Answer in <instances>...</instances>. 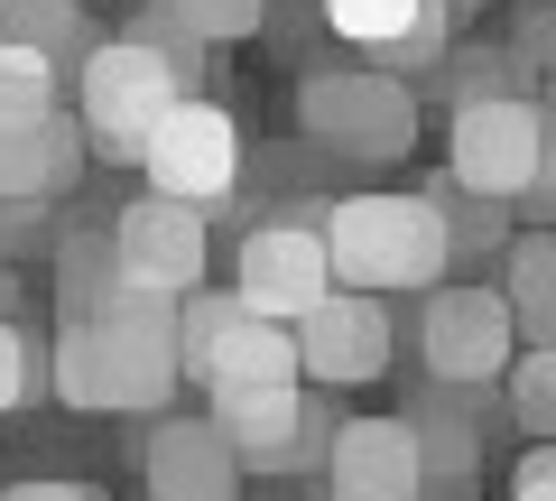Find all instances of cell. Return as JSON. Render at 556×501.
<instances>
[{"mask_svg": "<svg viewBox=\"0 0 556 501\" xmlns=\"http://www.w3.org/2000/svg\"><path fill=\"white\" fill-rule=\"evenodd\" d=\"M427 196L445 204V233H455V261H473V251H492V241H510V204L473 196V186H455V177H437Z\"/></svg>", "mask_w": 556, "mask_h": 501, "instance_id": "23", "label": "cell"}, {"mask_svg": "<svg viewBox=\"0 0 556 501\" xmlns=\"http://www.w3.org/2000/svg\"><path fill=\"white\" fill-rule=\"evenodd\" d=\"M186 75H195V65H186L167 38H149V28L102 38L93 57L75 65V112H84V130H93L102 159H130V167L149 159L159 121L186 102Z\"/></svg>", "mask_w": 556, "mask_h": 501, "instance_id": "2", "label": "cell"}, {"mask_svg": "<svg viewBox=\"0 0 556 501\" xmlns=\"http://www.w3.org/2000/svg\"><path fill=\"white\" fill-rule=\"evenodd\" d=\"M547 93H556V75H547ZM547 112H556V102H547Z\"/></svg>", "mask_w": 556, "mask_h": 501, "instance_id": "32", "label": "cell"}, {"mask_svg": "<svg viewBox=\"0 0 556 501\" xmlns=\"http://www.w3.org/2000/svg\"><path fill=\"white\" fill-rule=\"evenodd\" d=\"M84 159H93V130H84V112H38V121H0V204L10 196H65V186L84 177Z\"/></svg>", "mask_w": 556, "mask_h": 501, "instance_id": "15", "label": "cell"}, {"mask_svg": "<svg viewBox=\"0 0 556 501\" xmlns=\"http://www.w3.org/2000/svg\"><path fill=\"white\" fill-rule=\"evenodd\" d=\"M149 501H241V455L214 418H159L139 446Z\"/></svg>", "mask_w": 556, "mask_h": 501, "instance_id": "14", "label": "cell"}, {"mask_svg": "<svg viewBox=\"0 0 556 501\" xmlns=\"http://www.w3.org/2000/svg\"><path fill=\"white\" fill-rule=\"evenodd\" d=\"M204 418L232 437L241 474H306V464L334 455V390L325 381H278V390H232V400H204Z\"/></svg>", "mask_w": 556, "mask_h": 501, "instance_id": "4", "label": "cell"}, {"mask_svg": "<svg viewBox=\"0 0 556 501\" xmlns=\"http://www.w3.org/2000/svg\"><path fill=\"white\" fill-rule=\"evenodd\" d=\"M298 121H306V140H325V149L399 159L417 140V93L390 65H325V75L298 84Z\"/></svg>", "mask_w": 556, "mask_h": 501, "instance_id": "5", "label": "cell"}, {"mask_svg": "<svg viewBox=\"0 0 556 501\" xmlns=\"http://www.w3.org/2000/svg\"><path fill=\"white\" fill-rule=\"evenodd\" d=\"M149 10H167V20H177L186 38H204V47L260 38V20H269V0H149Z\"/></svg>", "mask_w": 556, "mask_h": 501, "instance_id": "24", "label": "cell"}, {"mask_svg": "<svg viewBox=\"0 0 556 501\" xmlns=\"http://www.w3.org/2000/svg\"><path fill=\"white\" fill-rule=\"evenodd\" d=\"M510 501H556V437H538L510 474Z\"/></svg>", "mask_w": 556, "mask_h": 501, "instance_id": "26", "label": "cell"}, {"mask_svg": "<svg viewBox=\"0 0 556 501\" xmlns=\"http://www.w3.org/2000/svg\"><path fill=\"white\" fill-rule=\"evenodd\" d=\"M501 390H510V418L529 427V437H556V343H529Z\"/></svg>", "mask_w": 556, "mask_h": 501, "instance_id": "25", "label": "cell"}, {"mask_svg": "<svg viewBox=\"0 0 556 501\" xmlns=\"http://www.w3.org/2000/svg\"><path fill=\"white\" fill-rule=\"evenodd\" d=\"M325 28H334L343 47H362L371 65H445V38H455V10L445 0H316Z\"/></svg>", "mask_w": 556, "mask_h": 501, "instance_id": "13", "label": "cell"}, {"mask_svg": "<svg viewBox=\"0 0 556 501\" xmlns=\"http://www.w3.org/2000/svg\"><path fill=\"white\" fill-rule=\"evenodd\" d=\"M519 65H538V75H556V10H538V20L519 28Z\"/></svg>", "mask_w": 556, "mask_h": 501, "instance_id": "28", "label": "cell"}, {"mask_svg": "<svg viewBox=\"0 0 556 501\" xmlns=\"http://www.w3.org/2000/svg\"><path fill=\"white\" fill-rule=\"evenodd\" d=\"M408 427H417V455H427V474H464V464L482 455V427H464V390H427V400H408Z\"/></svg>", "mask_w": 556, "mask_h": 501, "instance_id": "19", "label": "cell"}, {"mask_svg": "<svg viewBox=\"0 0 556 501\" xmlns=\"http://www.w3.org/2000/svg\"><path fill=\"white\" fill-rule=\"evenodd\" d=\"M232 288H241V306H260V316H278V325L316 316L343 288L334 251H325V223H251L241 251H232Z\"/></svg>", "mask_w": 556, "mask_h": 501, "instance_id": "8", "label": "cell"}, {"mask_svg": "<svg viewBox=\"0 0 556 501\" xmlns=\"http://www.w3.org/2000/svg\"><path fill=\"white\" fill-rule=\"evenodd\" d=\"M0 316H20V270L0 261Z\"/></svg>", "mask_w": 556, "mask_h": 501, "instance_id": "30", "label": "cell"}, {"mask_svg": "<svg viewBox=\"0 0 556 501\" xmlns=\"http://www.w3.org/2000/svg\"><path fill=\"white\" fill-rule=\"evenodd\" d=\"M501 298H510V316H519V343H556V223H538V233L510 241Z\"/></svg>", "mask_w": 556, "mask_h": 501, "instance_id": "16", "label": "cell"}, {"mask_svg": "<svg viewBox=\"0 0 556 501\" xmlns=\"http://www.w3.org/2000/svg\"><path fill=\"white\" fill-rule=\"evenodd\" d=\"M445 10H455V20H464V10H492V0H445Z\"/></svg>", "mask_w": 556, "mask_h": 501, "instance_id": "31", "label": "cell"}, {"mask_svg": "<svg viewBox=\"0 0 556 501\" xmlns=\"http://www.w3.org/2000/svg\"><path fill=\"white\" fill-rule=\"evenodd\" d=\"M56 400L65 409H112V353H102L93 316H65V335H56Z\"/></svg>", "mask_w": 556, "mask_h": 501, "instance_id": "20", "label": "cell"}, {"mask_svg": "<svg viewBox=\"0 0 556 501\" xmlns=\"http://www.w3.org/2000/svg\"><path fill=\"white\" fill-rule=\"evenodd\" d=\"M0 501H102L93 483H20V492H0Z\"/></svg>", "mask_w": 556, "mask_h": 501, "instance_id": "29", "label": "cell"}, {"mask_svg": "<svg viewBox=\"0 0 556 501\" xmlns=\"http://www.w3.org/2000/svg\"><path fill=\"white\" fill-rule=\"evenodd\" d=\"M538 149H547V102L529 93H473L455 102V140H445V177L473 186L492 204H519L538 177Z\"/></svg>", "mask_w": 556, "mask_h": 501, "instance_id": "7", "label": "cell"}, {"mask_svg": "<svg viewBox=\"0 0 556 501\" xmlns=\"http://www.w3.org/2000/svg\"><path fill=\"white\" fill-rule=\"evenodd\" d=\"M149 186L159 196H177V204H223L241 186V121L223 112V102H204V93H186L177 112L159 121V140H149Z\"/></svg>", "mask_w": 556, "mask_h": 501, "instance_id": "9", "label": "cell"}, {"mask_svg": "<svg viewBox=\"0 0 556 501\" xmlns=\"http://www.w3.org/2000/svg\"><path fill=\"white\" fill-rule=\"evenodd\" d=\"M177 372L204 390V400H232V390L306 381V353H298V325H278V316H260V306H241V288H186Z\"/></svg>", "mask_w": 556, "mask_h": 501, "instance_id": "3", "label": "cell"}, {"mask_svg": "<svg viewBox=\"0 0 556 501\" xmlns=\"http://www.w3.org/2000/svg\"><path fill=\"white\" fill-rule=\"evenodd\" d=\"M390 298H371V288H334V298L316 306V316H298V353H306V381L325 390H362L390 372Z\"/></svg>", "mask_w": 556, "mask_h": 501, "instance_id": "10", "label": "cell"}, {"mask_svg": "<svg viewBox=\"0 0 556 501\" xmlns=\"http://www.w3.org/2000/svg\"><path fill=\"white\" fill-rule=\"evenodd\" d=\"M417 362H427V381L445 390H492L510 381V362H519V316L501 288H427V316H417Z\"/></svg>", "mask_w": 556, "mask_h": 501, "instance_id": "6", "label": "cell"}, {"mask_svg": "<svg viewBox=\"0 0 556 501\" xmlns=\"http://www.w3.org/2000/svg\"><path fill=\"white\" fill-rule=\"evenodd\" d=\"M325 251H334L343 288H437L455 270V233H445L437 196H343L325 204Z\"/></svg>", "mask_w": 556, "mask_h": 501, "instance_id": "1", "label": "cell"}, {"mask_svg": "<svg viewBox=\"0 0 556 501\" xmlns=\"http://www.w3.org/2000/svg\"><path fill=\"white\" fill-rule=\"evenodd\" d=\"M427 455L408 418H343L325 455V501H427Z\"/></svg>", "mask_w": 556, "mask_h": 501, "instance_id": "12", "label": "cell"}, {"mask_svg": "<svg viewBox=\"0 0 556 501\" xmlns=\"http://www.w3.org/2000/svg\"><path fill=\"white\" fill-rule=\"evenodd\" d=\"M56 102H65V65L20 47V38H0V121H38Z\"/></svg>", "mask_w": 556, "mask_h": 501, "instance_id": "21", "label": "cell"}, {"mask_svg": "<svg viewBox=\"0 0 556 501\" xmlns=\"http://www.w3.org/2000/svg\"><path fill=\"white\" fill-rule=\"evenodd\" d=\"M112 251H121V279H149L167 298L204 288V204H177V196H149L112 214Z\"/></svg>", "mask_w": 556, "mask_h": 501, "instance_id": "11", "label": "cell"}, {"mask_svg": "<svg viewBox=\"0 0 556 501\" xmlns=\"http://www.w3.org/2000/svg\"><path fill=\"white\" fill-rule=\"evenodd\" d=\"M519 204H529L538 223H556V112H547V149H538V177H529V196H519Z\"/></svg>", "mask_w": 556, "mask_h": 501, "instance_id": "27", "label": "cell"}, {"mask_svg": "<svg viewBox=\"0 0 556 501\" xmlns=\"http://www.w3.org/2000/svg\"><path fill=\"white\" fill-rule=\"evenodd\" d=\"M0 38L38 47V57H56V65H84L102 47L93 20H84V0H0Z\"/></svg>", "mask_w": 556, "mask_h": 501, "instance_id": "17", "label": "cell"}, {"mask_svg": "<svg viewBox=\"0 0 556 501\" xmlns=\"http://www.w3.org/2000/svg\"><path fill=\"white\" fill-rule=\"evenodd\" d=\"M38 390H56V343H38L20 316H0V418L28 409Z\"/></svg>", "mask_w": 556, "mask_h": 501, "instance_id": "22", "label": "cell"}, {"mask_svg": "<svg viewBox=\"0 0 556 501\" xmlns=\"http://www.w3.org/2000/svg\"><path fill=\"white\" fill-rule=\"evenodd\" d=\"M112 279H121L112 223H102V233H56V298H65V316H93V306L112 298Z\"/></svg>", "mask_w": 556, "mask_h": 501, "instance_id": "18", "label": "cell"}]
</instances>
